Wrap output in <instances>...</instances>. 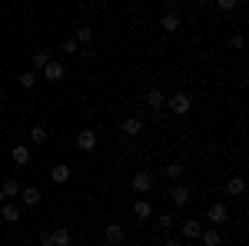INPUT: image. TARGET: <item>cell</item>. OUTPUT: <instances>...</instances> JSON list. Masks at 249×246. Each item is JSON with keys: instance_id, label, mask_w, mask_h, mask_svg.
<instances>
[{"instance_id": "cell-3", "label": "cell", "mask_w": 249, "mask_h": 246, "mask_svg": "<svg viewBox=\"0 0 249 246\" xmlns=\"http://www.w3.org/2000/svg\"><path fill=\"white\" fill-rule=\"evenodd\" d=\"M206 216H210V223H213V227H223V223L230 220V209H226V203H213Z\"/></svg>"}, {"instance_id": "cell-12", "label": "cell", "mask_w": 249, "mask_h": 246, "mask_svg": "<svg viewBox=\"0 0 249 246\" xmlns=\"http://www.w3.org/2000/svg\"><path fill=\"white\" fill-rule=\"evenodd\" d=\"M226 193H230V196H243V193H246V180H243V176H230V180H226Z\"/></svg>"}, {"instance_id": "cell-31", "label": "cell", "mask_w": 249, "mask_h": 246, "mask_svg": "<svg viewBox=\"0 0 249 246\" xmlns=\"http://www.w3.org/2000/svg\"><path fill=\"white\" fill-rule=\"evenodd\" d=\"M166 246H183V243H179V240H170V243H166Z\"/></svg>"}, {"instance_id": "cell-1", "label": "cell", "mask_w": 249, "mask_h": 246, "mask_svg": "<svg viewBox=\"0 0 249 246\" xmlns=\"http://www.w3.org/2000/svg\"><path fill=\"white\" fill-rule=\"evenodd\" d=\"M166 107H170L176 116H186L193 110V96L190 94H176V96H166Z\"/></svg>"}, {"instance_id": "cell-13", "label": "cell", "mask_w": 249, "mask_h": 246, "mask_svg": "<svg viewBox=\"0 0 249 246\" xmlns=\"http://www.w3.org/2000/svg\"><path fill=\"white\" fill-rule=\"evenodd\" d=\"M199 233H203V223H199V220H186V223H183V236H186V240H199Z\"/></svg>"}, {"instance_id": "cell-2", "label": "cell", "mask_w": 249, "mask_h": 246, "mask_svg": "<svg viewBox=\"0 0 249 246\" xmlns=\"http://www.w3.org/2000/svg\"><path fill=\"white\" fill-rule=\"evenodd\" d=\"M67 76V67L60 63V60H50L47 67H43V80H50V83H60Z\"/></svg>"}, {"instance_id": "cell-11", "label": "cell", "mask_w": 249, "mask_h": 246, "mask_svg": "<svg viewBox=\"0 0 249 246\" xmlns=\"http://www.w3.org/2000/svg\"><path fill=\"white\" fill-rule=\"evenodd\" d=\"M50 180L60 183V187H63V183H70V167H67V163H57V167L50 170Z\"/></svg>"}, {"instance_id": "cell-29", "label": "cell", "mask_w": 249, "mask_h": 246, "mask_svg": "<svg viewBox=\"0 0 249 246\" xmlns=\"http://www.w3.org/2000/svg\"><path fill=\"white\" fill-rule=\"evenodd\" d=\"M156 223H160V229H173V213H160Z\"/></svg>"}, {"instance_id": "cell-6", "label": "cell", "mask_w": 249, "mask_h": 246, "mask_svg": "<svg viewBox=\"0 0 249 246\" xmlns=\"http://www.w3.org/2000/svg\"><path fill=\"white\" fill-rule=\"evenodd\" d=\"M133 189H136V193H150V189H153V176H150L146 170L133 173Z\"/></svg>"}, {"instance_id": "cell-14", "label": "cell", "mask_w": 249, "mask_h": 246, "mask_svg": "<svg viewBox=\"0 0 249 246\" xmlns=\"http://www.w3.org/2000/svg\"><path fill=\"white\" fill-rule=\"evenodd\" d=\"M20 200H23L27 207H37V203H40V189L37 187H23V189H20Z\"/></svg>"}, {"instance_id": "cell-23", "label": "cell", "mask_w": 249, "mask_h": 246, "mask_svg": "<svg viewBox=\"0 0 249 246\" xmlns=\"http://www.w3.org/2000/svg\"><path fill=\"white\" fill-rule=\"evenodd\" d=\"M30 140H34V143H47V127H30Z\"/></svg>"}, {"instance_id": "cell-21", "label": "cell", "mask_w": 249, "mask_h": 246, "mask_svg": "<svg viewBox=\"0 0 249 246\" xmlns=\"http://www.w3.org/2000/svg\"><path fill=\"white\" fill-rule=\"evenodd\" d=\"M93 37H96V34H93V27H80L73 40H77V43H93Z\"/></svg>"}, {"instance_id": "cell-18", "label": "cell", "mask_w": 249, "mask_h": 246, "mask_svg": "<svg viewBox=\"0 0 249 246\" xmlns=\"http://www.w3.org/2000/svg\"><path fill=\"white\" fill-rule=\"evenodd\" d=\"M160 23H163V30H166V34H176V30H179V17H176V14H163Z\"/></svg>"}, {"instance_id": "cell-8", "label": "cell", "mask_w": 249, "mask_h": 246, "mask_svg": "<svg viewBox=\"0 0 249 246\" xmlns=\"http://www.w3.org/2000/svg\"><path fill=\"white\" fill-rule=\"evenodd\" d=\"M133 216L136 220H150V216H153V203H150V200H136L133 203Z\"/></svg>"}, {"instance_id": "cell-32", "label": "cell", "mask_w": 249, "mask_h": 246, "mask_svg": "<svg viewBox=\"0 0 249 246\" xmlns=\"http://www.w3.org/2000/svg\"><path fill=\"white\" fill-rule=\"evenodd\" d=\"M3 200H7V196H3V189H0V203H3Z\"/></svg>"}, {"instance_id": "cell-9", "label": "cell", "mask_w": 249, "mask_h": 246, "mask_svg": "<svg viewBox=\"0 0 249 246\" xmlns=\"http://www.w3.org/2000/svg\"><path fill=\"white\" fill-rule=\"evenodd\" d=\"M0 216L7 223H20V207L17 203H0Z\"/></svg>"}, {"instance_id": "cell-33", "label": "cell", "mask_w": 249, "mask_h": 246, "mask_svg": "<svg viewBox=\"0 0 249 246\" xmlns=\"http://www.w3.org/2000/svg\"><path fill=\"white\" fill-rule=\"evenodd\" d=\"M0 103H3V87H0Z\"/></svg>"}, {"instance_id": "cell-16", "label": "cell", "mask_w": 249, "mask_h": 246, "mask_svg": "<svg viewBox=\"0 0 249 246\" xmlns=\"http://www.w3.org/2000/svg\"><path fill=\"white\" fill-rule=\"evenodd\" d=\"M107 240H110V243H123V240H126V229L120 227V223H110V227H107Z\"/></svg>"}, {"instance_id": "cell-7", "label": "cell", "mask_w": 249, "mask_h": 246, "mask_svg": "<svg viewBox=\"0 0 249 246\" xmlns=\"http://www.w3.org/2000/svg\"><path fill=\"white\" fill-rule=\"evenodd\" d=\"M30 156H34V153H30V147H23V143L10 150V160H14V167H27V163H30Z\"/></svg>"}, {"instance_id": "cell-19", "label": "cell", "mask_w": 249, "mask_h": 246, "mask_svg": "<svg viewBox=\"0 0 249 246\" xmlns=\"http://www.w3.org/2000/svg\"><path fill=\"white\" fill-rule=\"evenodd\" d=\"M20 87H23V90H34V87H37V70H23V74H20Z\"/></svg>"}, {"instance_id": "cell-34", "label": "cell", "mask_w": 249, "mask_h": 246, "mask_svg": "<svg viewBox=\"0 0 249 246\" xmlns=\"http://www.w3.org/2000/svg\"><path fill=\"white\" fill-rule=\"evenodd\" d=\"M199 3H213V0H199Z\"/></svg>"}, {"instance_id": "cell-24", "label": "cell", "mask_w": 249, "mask_h": 246, "mask_svg": "<svg viewBox=\"0 0 249 246\" xmlns=\"http://www.w3.org/2000/svg\"><path fill=\"white\" fill-rule=\"evenodd\" d=\"M0 189H3V196H7V200H14V196H17V193H20L17 180H7V183H3V187H0Z\"/></svg>"}, {"instance_id": "cell-5", "label": "cell", "mask_w": 249, "mask_h": 246, "mask_svg": "<svg viewBox=\"0 0 249 246\" xmlns=\"http://www.w3.org/2000/svg\"><path fill=\"white\" fill-rule=\"evenodd\" d=\"M77 147H80L83 153L96 150V130H80V133H77Z\"/></svg>"}, {"instance_id": "cell-20", "label": "cell", "mask_w": 249, "mask_h": 246, "mask_svg": "<svg viewBox=\"0 0 249 246\" xmlns=\"http://www.w3.org/2000/svg\"><path fill=\"white\" fill-rule=\"evenodd\" d=\"M146 103H150V107H166V94H163V90H150V94H146Z\"/></svg>"}, {"instance_id": "cell-4", "label": "cell", "mask_w": 249, "mask_h": 246, "mask_svg": "<svg viewBox=\"0 0 249 246\" xmlns=\"http://www.w3.org/2000/svg\"><path fill=\"white\" fill-rule=\"evenodd\" d=\"M190 187H183V183H173V189H170V200L176 203V207H186L190 203Z\"/></svg>"}, {"instance_id": "cell-25", "label": "cell", "mask_w": 249, "mask_h": 246, "mask_svg": "<svg viewBox=\"0 0 249 246\" xmlns=\"http://www.w3.org/2000/svg\"><path fill=\"white\" fill-rule=\"evenodd\" d=\"M213 3H216L223 14H230V10H236V7H239V0H213Z\"/></svg>"}, {"instance_id": "cell-28", "label": "cell", "mask_w": 249, "mask_h": 246, "mask_svg": "<svg viewBox=\"0 0 249 246\" xmlns=\"http://www.w3.org/2000/svg\"><path fill=\"white\" fill-rule=\"evenodd\" d=\"M166 176H173V180L179 183V176H183V167H179V163H170V167H166Z\"/></svg>"}, {"instance_id": "cell-30", "label": "cell", "mask_w": 249, "mask_h": 246, "mask_svg": "<svg viewBox=\"0 0 249 246\" xmlns=\"http://www.w3.org/2000/svg\"><path fill=\"white\" fill-rule=\"evenodd\" d=\"M40 246H53V236L50 233H40Z\"/></svg>"}, {"instance_id": "cell-10", "label": "cell", "mask_w": 249, "mask_h": 246, "mask_svg": "<svg viewBox=\"0 0 249 246\" xmlns=\"http://www.w3.org/2000/svg\"><path fill=\"white\" fill-rule=\"evenodd\" d=\"M123 133H126V136H140V133H143V120H140V116H126V120H123Z\"/></svg>"}, {"instance_id": "cell-15", "label": "cell", "mask_w": 249, "mask_h": 246, "mask_svg": "<svg viewBox=\"0 0 249 246\" xmlns=\"http://www.w3.org/2000/svg\"><path fill=\"white\" fill-rule=\"evenodd\" d=\"M199 240H203V246H219L223 243V233H219V229H203Z\"/></svg>"}, {"instance_id": "cell-27", "label": "cell", "mask_w": 249, "mask_h": 246, "mask_svg": "<svg viewBox=\"0 0 249 246\" xmlns=\"http://www.w3.org/2000/svg\"><path fill=\"white\" fill-rule=\"evenodd\" d=\"M230 47H232V50H243V47H246V37H243V34H232V37H230Z\"/></svg>"}, {"instance_id": "cell-17", "label": "cell", "mask_w": 249, "mask_h": 246, "mask_svg": "<svg viewBox=\"0 0 249 246\" xmlns=\"http://www.w3.org/2000/svg\"><path fill=\"white\" fill-rule=\"evenodd\" d=\"M50 236H53V246H70V229L57 227V229H50Z\"/></svg>"}, {"instance_id": "cell-26", "label": "cell", "mask_w": 249, "mask_h": 246, "mask_svg": "<svg viewBox=\"0 0 249 246\" xmlns=\"http://www.w3.org/2000/svg\"><path fill=\"white\" fill-rule=\"evenodd\" d=\"M60 50H63V54H77V50H80V43H77L73 37H70V40H63V43H60Z\"/></svg>"}, {"instance_id": "cell-22", "label": "cell", "mask_w": 249, "mask_h": 246, "mask_svg": "<svg viewBox=\"0 0 249 246\" xmlns=\"http://www.w3.org/2000/svg\"><path fill=\"white\" fill-rule=\"evenodd\" d=\"M50 60H53V57H50V50H37V54H34V67H37V70H43Z\"/></svg>"}]
</instances>
